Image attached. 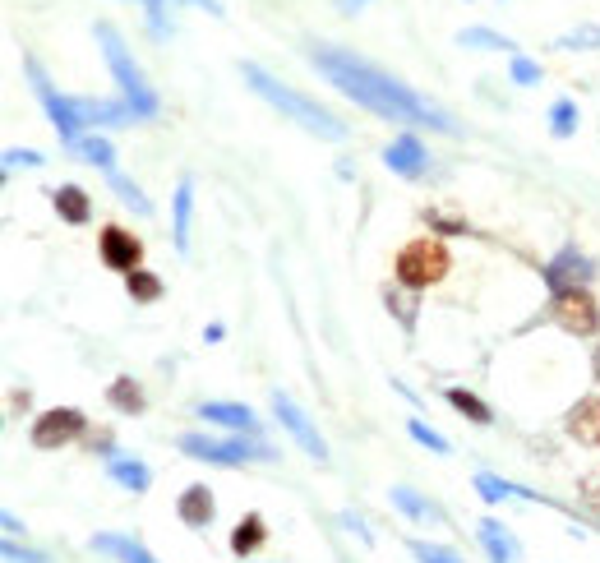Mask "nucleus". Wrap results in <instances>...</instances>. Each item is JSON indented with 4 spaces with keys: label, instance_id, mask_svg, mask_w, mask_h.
Segmentation results:
<instances>
[{
    "label": "nucleus",
    "instance_id": "1",
    "mask_svg": "<svg viewBox=\"0 0 600 563\" xmlns=\"http://www.w3.org/2000/svg\"><path fill=\"white\" fill-rule=\"evenodd\" d=\"M310 65L319 74H328V79H333V88H342L351 102L370 107L374 116H384V120H416V125H430V130H444V134L462 130V125H457V120L448 116L439 102H430L425 93H416V88H407V84H397L393 74L374 70L370 60L351 56V51L310 47Z\"/></svg>",
    "mask_w": 600,
    "mask_h": 563
},
{
    "label": "nucleus",
    "instance_id": "2",
    "mask_svg": "<svg viewBox=\"0 0 600 563\" xmlns=\"http://www.w3.org/2000/svg\"><path fill=\"white\" fill-rule=\"evenodd\" d=\"M240 74H245V84L254 88V93L264 97V102H273L277 111H287L296 125H305L310 134H319V139H347V125L333 116V111H324L319 102H310V97H300L296 88H287V84H277L268 70H259V65H240Z\"/></svg>",
    "mask_w": 600,
    "mask_h": 563
},
{
    "label": "nucleus",
    "instance_id": "3",
    "mask_svg": "<svg viewBox=\"0 0 600 563\" xmlns=\"http://www.w3.org/2000/svg\"><path fill=\"white\" fill-rule=\"evenodd\" d=\"M97 42H102V51H107V65H111V74H116L125 102H130L139 116H157V93L144 84V74H139V65L130 60V51H125V42H120L116 28L97 24Z\"/></svg>",
    "mask_w": 600,
    "mask_h": 563
},
{
    "label": "nucleus",
    "instance_id": "4",
    "mask_svg": "<svg viewBox=\"0 0 600 563\" xmlns=\"http://www.w3.org/2000/svg\"><path fill=\"white\" fill-rule=\"evenodd\" d=\"M393 273H397V282H402V287H411V291H425V287H434V282H444V277H448L444 240L416 236L411 245H402V250H397Z\"/></svg>",
    "mask_w": 600,
    "mask_h": 563
},
{
    "label": "nucleus",
    "instance_id": "5",
    "mask_svg": "<svg viewBox=\"0 0 600 563\" xmlns=\"http://www.w3.org/2000/svg\"><path fill=\"white\" fill-rule=\"evenodd\" d=\"M180 453L194 462H213V467H240V462H273L268 444H250V439H208V434H180Z\"/></svg>",
    "mask_w": 600,
    "mask_h": 563
},
{
    "label": "nucleus",
    "instance_id": "6",
    "mask_svg": "<svg viewBox=\"0 0 600 563\" xmlns=\"http://www.w3.org/2000/svg\"><path fill=\"white\" fill-rule=\"evenodd\" d=\"M550 319L573 337H596L600 333V305H596V296H591L587 287L554 291L550 296Z\"/></svg>",
    "mask_w": 600,
    "mask_h": 563
},
{
    "label": "nucleus",
    "instance_id": "7",
    "mask_svg": "<svg viewBox=\"0 0 600 563\" xmlns=\"http://www.w3.org/2000/svg\"><path fill=\"white\" fill-rule=\"evenodd\" d=\"M28 79H33V88H37V97H42V107H47L51 125L60 130V144L74 153V148H79V139H84V120H79L74 102H70V97H60L56 88L47 84V74H42V65H37V60H28Z\"/></svg>",
    "mask_w": 600,
    "mask_h": 563
},
{
    "label": "nucleus",
    "instance_id": "8",
    "mask_svg": "<svg viewBox=\"0 0 600 563\" xmlns=\"http://www.w3.org/2000/svg\"><path fill=\"white\" fill-rule=\"evenodd\" d=\"M84 430H88V420H84V411L79 407H51V411H42V416L33 420V448L51 453V448L74 444Z\"/></svg>",
    "mask_w": 600,
    "mask_h": 563
},
{
    "label": "nucleus",
    "instance_id": "9",
    "mask_svg": "<svg viewBox=\"0 0 600 563\" xmlns=\"http://www.w3.org/2000/svg\"><path fill=\"white\" fill-rule=\"evenodd\" d=\"M596 273L591 259L577 245H564V250L554 254L550 264H545V287L550 291H573V287H587V277Z\"/></svg>",
    "mask_w": 600,
    "mask_h": 563
},
{
    "label": "nucleus",
    "instance_id": "10",
    "mask_svg": "<svg viewBox=\"0 0 600 563\" xmlns=\"http://www.w3.org/2000/svg\"><path fill=\"white\" fill-rule=\"evenodd\" d=\"M273 411H277V420H282V425L291 430V439H296V444L305 448L314 462H324V457H328V444L319 439V430L310 425V416H305V411H300L287 393H273Z\"/></svg>",
    "mask_w": 600,
    "mask_h": 563
},
{
    "label": "nucleus",
    "instance_id": "11",
    "mask_svg": "<svg viewBox=\"0 0 600 563\" xmlns=\"http://www.w3.org/2000/svg\"><path fill=\"white\" fill-rule=\"evenodd\" d=\"M97 254H102V264H107L111 273H134L139 259H144V245H139L125 227H102V236H97Z\"/></svg>",
    "mask_w": 600,
    "mask_h": 563
},
{
    "label": "nucleus",
    "instance_id": "12",
    "mask_svg": "<svg viewBox=\"0 0 600 563\" xmlns=\"http://www.w3.org/2000/svg\"><path fill=\"white\" fill-rule=\"evenodd\" d=\"M384 162H388V171L416 180V176H425V162H430V157H425V148H420L416 134H397L393 144L384 148Z\"/></svg>",
    "mask_w": 600,
    "mask_h": 563
},
{
    "label": "nucleus",
    "instance_id": "13",
    "mask_svg": "<svg viewBox=\"0 0 600 563\" xmlns=\"http://www.w3.org/2000/svg\"><path fill=\"white\" fill-rule=\"evenodd\" d=\"M84 125H134L139 111L130 102H93V97H70Z\"/></svg>",
    "mask_w": 600,
    "mask_h": 563
},
{
    "label": "nucleus",
    "instance_id": "14",
    "mask_svg": "<svg viewBox=\"0 0 600 563\" xmlns=\"http://www.w3.org/2000/svg\"><path fill=\"white\" fill-rule=\"evenodd\" d=\"M564 430L573 434L577 444L600 448V397H582V402L564 416Z\"/></svg>",
    "mask_w": 600,
    "mask_h": 563
},
{
    "label": "nucleus",
    "instance_id": "15",
    "mask_svg": "<svg viewBox=\"0 0 600 563\" xmlns=\"http://www.w3.org/2000/svg\"><path fill=\"white\" fill-rule=\"evenodd\" d=\"M176 513H180V522H185V527H190V531H204L208 522H213V513H217V504H213V490H208V485H190V490L180 494Z\"/></svg>",
    "mask_w": 600,
    "mask_h": 563
},
{
    "label": "nucleus",
    "instance_id": "16",
    "mask_svg": "<svg viewBox=\"0 0 600 563\" xmlns=\"http://www.w3.org/2000/svg\"><path fill=\"white\" fill-rule=\"evenodd\" d=\"M204 420H217V425H227V430H240V434H259V420H254L250 407H240V402H204L199 407Z\"/></svg>",
    "mask_w": 600,
    "mask_h": 563
},
{
    "label": "nucleus",
    "instance_id": "17",
    "mask_svg": "<svg viewBox=\"0 0 600 563\" xmlns=\"http://www.w3.org/2000/svg\"><path fill=\"white\" fill-rule=\"evenodd\" d=\"M93 550L97 554H111V559H120V563H157L153 554L139 545V540L116 536V531H102V536H93Z\"/></svg>",
    "mask_w": 600,
    "mask_h": 563
},
{
    "label": "nucleus",
    "instance_id": "18",
    "mask_svg": "<svg viewBox=\"0 0 600 563\" xmlns=\"http://www.w3.org/2000/svg\"><path fill=\"white\" fill-rule=\"evenodd\" d=\"M393 504L402 508L407 517H416V522H434L439 531L448 527V513H444V508L430 504V499H420V494H416V490H407V485H397V490H393Z\"/></svg>",
    "mask_w": 600,
    "mask_h": 563
},
{
    "label": "nucleus",
    "instance_id": "19",
    "mask_svg": "<svg viewBox=\"0 0 600 563\" xmlns=\"http://www.w3.org/2000/svg\"><path fill=\"white\" fill-rule=\"evenodd\" d=\"M51 204H56L60 222H70V227H84L88 217H93V204H88V194L79 190V185H60V190L51 194Z\"/></svg>",
    "mask_w": 600,
    "mask_h": 563
},
{
    "label": "nucleus",
    "instance_id": "20",
    "mask_svg": "<svg viewBox=\"0 0 600 563\" xmlns=\"http://www.w3.org/2000/svg\"><path fill=\"white\" fill-rule=\"evenodd\" d=\"M107 471H111V480H116V485H125L130 494H144L148 480H153L139 457H125V453H111V457H107Z\"/></svg>",
    "mask_w": 600,
    "mask_h": 563
},
{
    "label": "nucleus",
    "instance_id": "21",
    "mask_svg": "<svg viewBox=\"0 0 600 563\" xmlns=\"http://www.w3.org/2000/svg\"><path fill=\"white\" fill-rule=\"evenodd\" d=\"M476 536H480V545H485V554H490L494 563H513V559H517V545H513V536H508V531L499 527L494 517H485V522H480V527H476Z\"/></svg>",
    "mask_w": 600,
    "mask_h": 563
},
{
    "label": "nucleus",
    "instance_id": "22",
    "mask_svg": "<svg viewBox=\"0 0 600 563\" xmlns=\"http://www.w3.org/2000/svg\"><path fill=\"white\" fill-rule=\"evenodd\" d=\"M264 540H268L264 517H259V513H245V517L236 522V531H231V554H240V559H245V554H254L259 545H264Z\"/></svg>",
    "mask_w": 600,
    "mask_h": 563
},
{
    "label": "nucleus",
    "instance_id": "23",
    "mask_svg": "<svg viewBox=\"0 0 600 563\" xmlns=\"http://www.w3.org/2000/svg\"><path fill=\"white\" fill-rule=\"evenodd\" d=\"M384 305H388V314H393L397 324H402V333H416V291L411 287H402V282H397V287H384Z\"/></svg>",
    "mask_w": 600,
    "mask_h": 563
},
{
    "label": "nucleus",
    "instance_id": "24",
    "mask_svg": "<svg viewBox=\"0 0 600 563\" xmlns=\"http://www.w3.org/2000/svg\"><path fill=\"white\" fill-rule=\"evenodd\" d=\"M107 402H111V407H116V411H120V416H139V411H144V407H148V402H144V388L134 384L130 374H120L116 384H111V388H107Z\"/></svg>",
    "mask_w": 600,
    "mask_h": 563
},
{
    "label": "nucleus",
    "instance_id": "25",
    "mask_svg": "<svg viewBox=\"0 0 600 563\" xmlns=\"http://www.w3.org/2000/svg\"><path fill=\"white\" fill-rule=\"evenodd\" d=\"M190 213H194V180L185 176L176 185V250H190Z\"/></svg>",
    "mask_w": 600,
    "mask_h": 563
},
{
    "label": "nucleus",
    "instance_id": "26",
    "mask_svg": "<svg viewBox=\"0 0 600 563\" xmlns=\"http://www.w3.org/2000/svg\"><path fill=\"white\" fill-rule=\"evenodd\" d=\"M125 291L134 305H153V300H162V277L148 268H134V273H125Z\"/></svg>",
    "mask_w": 600,
    "mask_h": 563
},
{
    "label": "nucleus",
    "instance_id": "27",
    "mask_svg": "<svg viewBox=\"0 0 600 563\" xmlns=\"http://www.w3.org/2000/svg\"><path fill=\"white\" fill-rule=\"evenodd\" d=\"M448 407H457L467 420H476V425H490V420H494L490 407H485L476 393H467V388H448Z\"/></svg>",
    "mask_w": 600,
    "mask_h": 563
},
{
    "label": "nucleus",
    "instance_id": "28",
    "mask_svg": "<svg viewBox=\"0 0 600 563\" xmlns=\"http://www.w3.org/2000/svg\"><path fill=\"white\" fill-rule=\"evenodd\" d=\"M476 490L485 494V499H490V504H499V499H536V494L517 490V485H508V480L490 476V471H480V476H476Z\"/></svg>",
    "mask_w": 600,
    "mask_h": 563
},
{
    "label": "nucleus",
    "instance_id": "29",
    "mask_svg": "<svg viewBox=\"0 0 600 563\" xmlns=\"http://www.w3.org/2000/svg\"><path fill=\"white\" fill-rule=\"evenodd\" d=\"M74 153L84 157V162H93V167H102V171H116V148L107 144V139H79V148H74Z\"/></svg>",
    "mask_w": 600,
    "mask_h": 563
},
{
    "label": "nucleus",
    "instance_id": "30",
    "mask_svg": "<svg viewBox=\"0 0 600 563\" xmlns=\"http://www.w3.org/2000/svg\"><path fill=\"white\" fill-rule=\"evenodd\" d=\"M457 42H462V47H494V51H513V56H517V42H508V37L490 33V28H462V33H457Z\"/></svg>",
    "mask_w": 600,
    "mask_h": 563
},
{
    "label": "nucleus",
    "instance_id": "31",
    "mask_svg": "<svg viewBox=\"0 0 600 563\" xmlns=\"http://www.w3.org/2000/svg\"><path fill=\"white\" fill-rule=\"evenodd\" d=\"M107 180H111V190H116L120 199H125V204L134 208V213H144V217L153 213V204H148V199H144V190H139L134 180H125V176H120V171H107Z\"/></svg>",
    "mask_w": 600,
    "mask_h": 563
},
{
    "label": "nucleus",
    "instance_id": "32",
    "mask_svg": "<svg viewBox=\"0 0 600 563\" xmlns=\"http://www.w3.org/2000/svg\"><path fill=\"white\" fill-rule=\"evenodd\" d=\"M559 51H600V28L582 24V28H573V33H564L559 37Z\"/></svg>",
    "mask_w": 600,
    "mask_h": 563
},
{
    "label": "nucleus",
    "instance_id": "33",
    "mask_svg": "<svg viewBox=\"0 0 600 563\" xmlns=\"http://www.w3.org/2000/svg\"><path fill=\"white\" fill-rule=\"evenodd\" d=\"M550 130L559 134V139H568V134L577 130V107L568 102V97H559V102L550 107Z\"/></svg>",
    "mask_w": 600,
    "mask_h": 563
},
{
    "label": "nucleus",
    "instance_id": "34",
    "mask_svg": "<svg viewBox=\"0 0 600 563\" xmlns=\"http://www.w3.org/2000/svg\"><path fill=\"white\" fill-rule=\"evenodd\" d=\"M411 554H416L420 563H462L453 550H444V545H430V540H411Z\"/></svg>",
    "mask_w": 600,
    "mask_h": 563
},
{
    "label": "nucleus",
    "instance_id": "35",
    "mask_svg": "<svg viewBox=\"0 0 600 563\" xmlns=\"http://www.w3.org/2000/svg\"><path fill=\"white\" fill-rule=\"evenodd\" d=\"M407 430H411V439H416V444L434 448V453H448V439H444V434H434L425 420H407Z\"/></svg>",
    "mask_w": 600,
    "mask_h": 563
},
{
    "label": "nucleus",
    "instance_id": "36",
    "mask_svg": "<svg viewBox=\"0 0 600 563\" xmlns=\"http://www.w3.org/2000/svg\"><path fill=\"white\" fill-rule=\"evenodd\" d=\"M513 79L517 84H540V65L527 56H513Z\"/></svg>",
    "mask_w": 600,
    "mask_h": 563
},
{
    "label": "nucleus",
    "instance_id": "37",
    "mask_svg": "<svg viewBox=\"0 0 600 563\" xmlns=\"http://www.w3.org/2000/svg\"><path fill=\"white\" fill-rule=\"evenodd\" d=\"M19 167H42V153H33V148L19 153V148H10V153H5V171H19Z\"/></svg>",
    "mask_w": 600,
    "mask_h": 563
},
{
    "label": "nucleus",
    "instance_id": "38",
    "mask_svg": "<svg viewBox=\"0 0 600 563\" xmlns=\"http://www.w3.org/2000/svg\"><path fill=\"white\" fill-rule=\"evenodd\" d=\"M5 559H10V563H47V554H37V550H19V545L10 540V545H5Z\"/></svg>",
    "mask_w": 600,
    "mask_h": 563
},
{
    "label": "nucleus",
    "instance_id": "39",
    "mask_svg": "<svg viewBox=\"0 0 600 563\" xmlns=\"http://www.w3.org/2000/svg\"><path fill=\"white\" fill-rule=\"evenodd\" d=\"M425 222H430V227H444V231H467V222L453 213H425Z\"/></svg>",
    "mask_w": 600,
    "mask_h": 563
},
{
    "label": "nucleus",
    "instance_id": "40",
    "mask_svg": "<svg viewBox=\"0 0 600 563\" xmlns=\"http://www.w3.org/2000/svg\"><path fill=\"white\" fill-rule=\"evenodd\" d=\"M342 527H351V531H356V536H360V540H365V545H370V540H374V536H370V531H365V522H360V517H356V513H342Z\"/></svg>",
    "mask_w": 600,
    "mask_h": 563
},
{
    "label": "nucleus",
    "instance_id": "41",
    "mask_svg": "<svg viewBox=\"0 0 600 563\" xmlns=\"http://www.w3.org/2000/svg\"><path fill=\"white\" fill-rule=\"evenodd\" d=\"M144 5H148V14H153V28H157V33H167V19H162L167 10H162V0H144Z\"/></svg>",
    "mask_w": 600,
    "mask_h": 563
},
{
    "label": "nucleus",
    "instance_id": "42",
    "mask_svg": "<svg viewBox=\"0 0 600 563\" xmlns=\"http://www.w3.org/2000/svg\"><path fill=\"white\" fill-rule=\"evenodd\" d=\"M180 5H199V10H208V14H222V5H217V0H180Z\"/></svg>",
    "mask_w": 600,
    "mask_h": 563
},
{
    "label": "nucleus",
    "instance_id": "43",
    "mask_svg": "<svg viewBox=\"0 0 600 563\" xmlns=\"http://www.w3.org/2000/svg\"><path fill=\"white\" fill-rule=\"evenodd\" d=\"M0 522H5V531H10V536H19V531H24V527H19V517H14V513H5V517H0Z\"/></svg>",
    "mask_w": 600,
    "mask_h": 563
},
{
    "label": "nucleus",
    "instance_id": "44",
    "mask_svg": "<svg viewBox=\"0 0 600 563\" xmlns=\"http://www.w3.org/2000/svg\"><path fill=\"white\" fill-rule=\"evenodd\" d=\"M204 342H222V324H208L204 328Z\"/></svg>",
    "mask_w": 600,
    "mask_h": 563
},
{
    "label": "nucleus",
    "instance_id": "45",
    "mask_svg": "<svg viewBox=\"0 0 600 563\" xmlns=\"http://www.w3.org/2000/svg\"><path fill=\"white\" fill-rule=\"evenodd\" d=\"M591 370H596V384H600V347H596V356H591Z\"/></svg>",
    "mask_w": 600,
    "mask_h": 563
},
{
    "label": "nucleus",
    "instance_id": "46",
    "mask_svg": "<svg viewBox=\"0 0 600 563\" xmlns=\"http://www.w3.org/2000/svg\"><path fill=\"white\" fill-rule=\"evenodd\" d=\"M342 5H347V10H360V5H365V0H342Z\"/></svg>",
    "mask_w": 600,
    "mask_h": 563
}]
</instances>
